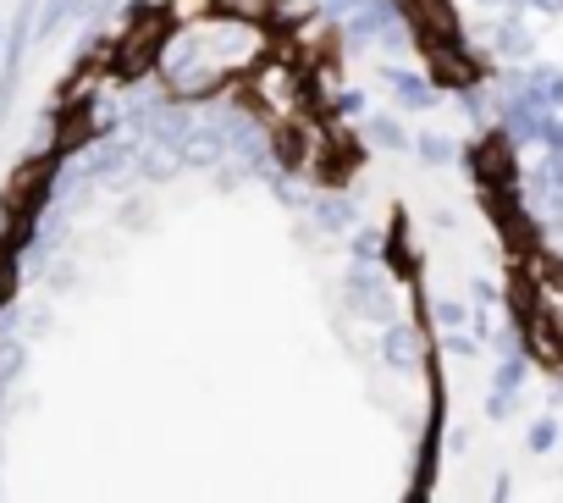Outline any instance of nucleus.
<instances>
[{
  "label": "nucleus",
  "instance_id": "f257e3e1",
  "mask_svg": "<svg viewBox=\"0 0 563 503\" xmlns=\"http://www.w3.org/2000/svg\"><path fill=\"white\" fill-rule=\"evenodd\" d=\"M349 305L371 321H387L393 316V283L376 272V266H354L349 272Z\"/></svg>",
  "mask_w": 563,
  "mask_h": 503
},
{
  "label": "nucleus",
  "instance_id": "f03ea898",
  "mask_svg": "<svg viewBox=\"0 0 563 503\" xmlns=\"http://www.w3.org/2000/svg\"><path fill=\"white\" fill-rule=\"evenodd\" d=\"M486 45H492V56H503V62H514V67H525V62L536 56V34L525 29V18H519V12L497 18V23L486 29Z\"/></svg>",
  "mask_w": 563,
  "mask_h": 503
},
{
  "label": "nucleus",
  "instance_id": "7ed1b4c3",
  "mask_svg": "<svg viewBox=\"0 0 563 503\" xmlns=\"http://www.w3.org/2000/svg\"><path fill=\"white\" fill-rule=\"evenodd\" d=\"M398 18V7L393 0H376V7H365V12H349L343 18V40L360 51V45H382V29Z\"/></svg>",
  "mask_w": 563,
  "mask_h": 503
},
{
  "label": "nucleus",
  "instance_id": "20e7f679",
  "mask_svg": "<svg viewBox=\"0 0 563 503\" xmlns=\"http://www.w3.org/2000/svg\"><path fill=\"white\" fill-rule=\"evenodd\" d=\"M387 89H393V100L404 106V111H431L437 106V89H431V78H420V73H409V67H393L387 62Z\"/></svg>",
  "mask_w": 563,
  "mask_h": 503
},
{
  "label": "nucleus",
  "instance_id": "39448f33",
  "mask_svg": "<svg viewBox=\"0 0 563 503\" xmlns=\"http://www.w3.org/2000/svg\"><path fill=\"white\" fill-rule=\"evenodd\" d=\"M365 133H371L376 150H415V133L404 128L398 111H376V117H365Z\"/></svg>",
  "mask_w": 563,
  "mask_h": 503
},
{
  "label": "nucleus",
  "instance_id": "423d86ee",
  "mask_svg": "<svg viewBox=\"0 0 563 503\" xmlns=\"http://www.w3.org/2000/svg\"><path fill=\"white\" fill-rule=\"evenodd\" d=\"M519 382H525V360H519V354H508V360H503V371H497V382H492L486 409H492V415H508V409H514V387H519Z\"/></svg>",
  "mask_w": 563,
  "mask_h": 503
},
{
  "label": "nucleus",
  "instance_id": "0eeeda50",
  "mask_svg": "<svg viewBox=\"0 0 563 503\" xmlns=\"http://www.w3.org/2000/svg\"><path fill=\"white\" fill-rule=\"evenodd\" d=\"M78 7H84V0H45V7H40V34H34V40H56L62 23L78 18Z\"/></svg>",
  "mask_w": 563,
  "mask_h": 503
},
{
  "label": "nucleus",
  "instance_id": "6e6552de",
  "mask_svg": "<svg viewBox=\"0 0 563 503\" xmlns=\"http://www.w3.org/2000/svg\"><path fill=\"white\" fill-rule=\"evenodd\" d=\"M415 155H420L426 166H448V161L459 155V144H453L448 133H415Z\"/></svg>",
  "mask_w": 563,
  "mask_h": 503
},
{
  "label": "nucleus",
  "instance_id": "1a4fd4ad",
  "mask_svg": "<svg viewBox=\"0 0 563 503\" xmlns=\"http://www.w3.org/2000/svg\"><path fill=\"white\" fill-rule=\"evenodd\" d=\"M316 221H321V227H332V232H338V227H349V221H354V199H343V194L321 199V205H316Z\"/></svg>",
  "mask_w": 563,
  "mask_h": 503
},
{
  "label": "nucleus",
  "instance_id": "9d476101",
  "mask_svg": "<svg viewBox=\"0 0 563 503\" xmlns=\"http://www.w3.org/2000/svg\"><path fill=\"white\" fill-rule=\"evenodd\" d=\"M541 172H547V194H552V216H563V155H547V161H541Z\"/></svg>",
  "mask_w": 563,
  "mask_h": 503
},
{
  "label": "nucleus",
  "instance_id": "9b49d317",
  "mask_svg": "<svg viewBox=\"0 0 563 503\" xmlns=\"http://www.w3.org/2000/svg\"><path fill=\"white\" fill-rule=\"evenodd\" d=\"M387 360L393 365H415V338L398 327V332H387Z\"/></svg>",
  "mask_w": 563,
  "mask_h": 503
},
{
  "label": "nucleus",
  "instance_id": "f8f14e48",
  "mask_svg": "<svg viewBox=\"0 0 563 503\" xmlns=\"http://www.w3.org/2000/svg\"><path fill=\"white\" fill-rule=\"evenodd\" d=\"M552 442H558V420L547 415V420H536V426H530V448H536V453H547Z\"/></svg>",
  "mask_w": 563,
  "mask_h": 503
},
{
  "label": "nucleus",
  "instance_id": "ddd939ff",
  "mask_svg": "<svg viewBox=\"0 0 563 503\" xmlns=\"http://www.w3.org/2000/svg\"><path fill=\"white\" fill-rule=\"evenodd\" d=\"M338 117H365V95L360 89H343L338 95Z\"/></svg>",
  "mask_w": 563,
  "mask_h": 503
},
{
  "label": "nucleus",
  "instance_id": "4468645a",
  "mask_svg": "<svg viewBox=\"0 0 563 503\" xmlns=\"http://www.w3.org/2000/svg\"><path fill=\"white\" fill-rule=\"evenodd\" d=\"M519 7H530V12H541V18H558L563 0H519Z\"/></svg>",
  "mask_w": 563,
  "mask_h": 503
},
{
  "label": "nucleus",
  "instance_id": "2eb2a0df",
  "mask_svg": "<svg viewBox=\"0 0 563 503\" xmlns=\"http://www.w3.org/2000/svg\"><path fill=\"white\" fill-rule=\"evenodd\" d=\"M547 150L563 155V117H552V128H547Z\"/></svg>",
  "mask_w": 563,
  "mask_h": 503
},
{
  "label": "nucleus",
  "instance_id": "dca6fc26",
  "mask_svg": "<svg viewBox=\"0 0 563 503\" xmlns=\"http://www.w3.org/2000/svg\"><path fill=\"white\" fill-rule=\"evenodd\" d=\"M365 7H376V0H332V12H365Z\"/></svg>",
  "mask_w": 563,
  "mask_h": 503
},
{
  "label": "nucleus",
  "instance_id": "f3484780",
  "mask_svg": "<svg viewBox=\"0 0 563 503\" xmlns=\"http://www.w3.org/2000/svg\"><path fill=\"white\" fill-rule=\"evenodd\" d=\"M7 29H12V18H7V12H0V51H7Z\"/></svg>",
  "mask_w": 563,
  "mask_h": 503
}]
</instances>
